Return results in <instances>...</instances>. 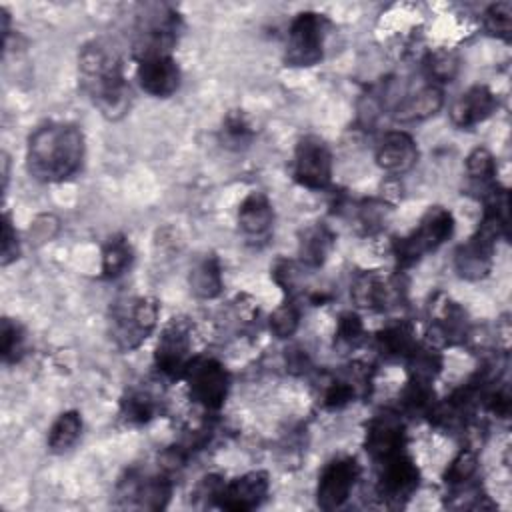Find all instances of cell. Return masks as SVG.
Instances as JSON below:
<instances>
[{"instance_id":"cell-6","label":"cell","mask_w":512,"mask_h":512,"mask_svg":"<svg viewBox=\"0 0 512 512\" xmlns=\"http://www.w3.org/2000/svg\"><path fill=\"white\" fill-rule=\"evenodd\" d=\"M454 234V216L444 206H430L416 228L404 236L398 238L392 246L394 258L400 268H408L416 264L422 256L438 250L450 236Z\"/></svg>"},{"instance_id":"cell-17","label":"cell","mask_w":512,"mask_h":512,"mask_svg":"<svg viewBox=\"0 0 512 512\" xmlns=\"http://www.w3.org/2000/svg\"><path fill=\"white\" fill-rule=\"evenodd\" d=\"M418 144L416 140L404 130H390L386 132L374 152L376 164L390 176H400L412 170L418 162Z\"/></svg>"},{"instance_id":"cell-2","label":"cell","mask_w":512,"mask_h":512,"mask_svg":"<svg viewBox=\"0 0 512 512\" xmlns=\"http://www.w3.org/2000/svg\"><path fill=\"white\" fill-rule=\"evenodd\" d=\"M84 160V134L70 122H46L38 126L26 146L28 174L44 184L72 178Z\"/></svg>"},{"instance_id":"cell-15","label":"cell","mask_w":512,"mask_h":512,"mask_svg":"<svg viewBox=\"0 0 512 512\" xmlns=\"http://www.w3.org/2000/svg\"><path fill=\"white\" fill-rule=\"evenodd\" d=\"M270 492V478L264 470L246 472L224 484L218 508L232 512H248L258 508Z\"/></svg>"},{"instance_id":"cell-37","label":"cell","mask_w":512,"mask_h":512,"mask_svg":"<svg viewBox=\"0 0 512 512\" xmlns=\"http://www.w3.org/2000/svg\"><path fill=\"white\" fill-rule=\"evenodd\" d=\"M268 326H270V332L276 338H290V336H294L298 326H300V310H298V306L292 304V302L280 304L270 314Z\"/></svg>"},{"instance_id":"cell-14","label":"cell","mask_w":512,"mask_h":512,"mask_svg":"<svg viewBox=\"0 0 512 512\" xmlns=\"http://www.w3.org/2000/svg\"><path fill=\"white\" fill-rule=\"evenodd\" d=\"M364 448L374 462L406 450L404 418L398 410H382L366 426Z\"/></svg>"},{"instance_id":"cell-7","label":"cell","mask_w":512,"mask_h":512,"mask_svg":"<svg viewBox=\"0 0 512 512\" xmlns=\"http://www.w3.org/2000/svg\"><path fill=\"white\" fill-rule=\"evenodd\" d=\"M508 226L494 216H482L478 230L456 248L454 270L464 280H482L490 274L494 262V248L498 238L506 236Z\"/></svg>"},{"instance_id":"cell-25","label":"cell","mask_w":512,"mask_h":512,"mask_svg":"<svg viewBox=\"0 0 512 512\" xmlns=\"http://www.w3.org/2000/svg\"><path fill=\"white\" fill-rule=\"evenodd\" d=\"M82 434V416L76 410L62 412L50 426L46 446L52 454L68 452Z\"/></svg>"},{"instance_id":"cell-10","label":"cell","mask_w":512,"mask_h":512,"mask_svg":"<svg viewBox=\"0 0 512 512\" xmlns=\"http://www.w3.org/2000/svg\"><path fill=\"white\" fill-rule=\"evenodd\" d=\"M376 494L386 506H404L420 486V470L412 456L402 450L376 462Z\"/></svg>"},{"instance_id":"cell-24","label":"cell","mask_w":512,"mask_h":512,"mask_svg":"<svg viewBox=\"0 0 512 512\" xmlns=\"http://www.w3.org/2000/svg\"><path fill=\"white\" fill-rule=\"evenodd\" d=\"M188 284L194 296L202 300H212L220 296L224 282H222V266L218 256L206 254L200 262H196L194 268L190 270Z\"/></svg>"},{"instance_id":"cell-19","label":"cell","mask_w":512,"mask_h":512,"mask_svg":"<svg viewBox=\"0 0 512 512\" xmlns=\"http://www.w3.org/2000/svg\"><path fill=\"white\" fill-rule=\"evenodd\" d=\"M444 104V92L436 84H424L418 90L406 94L392 108V116L400 124L420 122L434 116Z\"/></svg>"},{"instance_id":"cell-23","label":"cell","mask_w":512,"mask_h":512,"mask_svg":"<svg viewBox=\"0 0 512 512\" xmlns=\"http://www.w3.org/2000/svg\"><path fill=\"white\" fill-rule=\"evenodd\" d=\"M496 174H498V166H496V160H494V156L488 148L478 146L468 154V158H466V176H468L470 188L474 192H480L482 198L498 186Z\"/></svg>"},{"instance_id":"cell-8","label":"cell","mask_w":512,"mask_h":512,"mask_svg":"<svg viewBox=\"0 0 512 512\" xmlns=\"http://www.w3.org/2000/svg\"><path fill=\"white\" fill-rule=\"evenodd\" d=\"M330 22L318 12H300L288 28L284 64L292 68H308L324 58V44Z\"/></svg>"},{"instance_id":"cell-38","label":"cell","mask_w":512,"mask_h":512,"mask_svg":"<svg viewBox=\"0 0 512 512\" xmlns=\"http://www.w3.org/2000/svg\"><path fill=\"white\" fill-rule=\"evenodd\" d=\"M224 478L218 474H208L204 476L196 488H194V506L198 508H218L220 494L224 490Z\"/></svg>"},{"instance_id":"cell-35","label":"cell","mask_w":512,"mask_h":512,"mask_svg":"<svg viewBox=\"0 0 512 512\" xmlns=\"http://www.w3.org/2000/svg\"><path fill=\"white\" fill-rule=\"evenodd\" d=\"M366 338V330L362 318L356 312H342L334 332V346L342 350L358 348Z\"/></svg>"},{"instance_id":"cell-4","label":"cell","mask_w":512,"mask_h":512,"mask_svg":"<svg viewBox=\"0 0 512 512\" xmlns=\"http://www.w3.org/2000/svg\"><path fill=\"white\" fill-rule=\"evenodd\" d=\"M158 300L132 296L114 302L108 318V334L120 352H132L154 332L158 324Z\"/></svg>"},{"instance_id":"cell-13","label":"cell","mask_w":512,"mask_h":512,"mask_svg":"<svg viewBox=\"0 0 512 512\" xmlns=\"http://www.w3.org/2000/svg\"><path fill=\"white\" fill-rule=\"evenodd\" d=\"M360 478V464L352 456H338L330 460L320 476L316 486V504L322 510L340 508L352 494Z\"/></svg>"},{"instance_id":"cell-21","label":"cell","mask_w":512,"mask_h":512,"mask_svg":"<svg viewBox=\"0 0 512 512\" xmlns=\"http://www.w3.org/2000/svg\"><path fill=\"white\" fill-rule=\"evenodd\" d=\"M394 284L378 272H362L350 286V296L356 306L366 310H384L392 300Z\"/></svg>"},{"instance_id":"cell-11","label":"cell","mask_w":512,"mask_h":512,"mask_svg":"<svg viewBox=\"0 0 512 512\" xmlns=\"http://www.w3.org/2000/svg\"><path fill=\"white\" fill-rule=\"evenodd\" d=\"M332 152L328 144L314 134L302 136L294 150V180L308 190H324L332 182Z\"/></svg>"},{"instance_id":"cell-1","label":"cell","mask_w":512,"mask_h":512,"mask_svg":"<svg viewBox=\"0 0 512 512\" xmlns=\"http://www.w3.org/2000/svg\"><path fill=\"white\" fill-rule=\"evenodd\" d=\"M78 72L82 90L104 118L120 120L126 116L132 94L118 48L106 40L86 42L78 52Z\"/></svg>"},{"instance_id":"cell-39","label":"cell","mask_w":512,"mask_h":512,"mask_svg":"<svg viewBox=\"0 0 512 512\" xmlns=\"http://www.w3.org/2000/svg\"><path fill=\"white\" fill-rule=\"evenodd\" d=\"M20 256V242L18 234L12 226L10 214H4L2 218V266H8Z\"/></svg>"},{"instance_id":"cell-9","label":"cell","mask_w":512,"mask_h":512,"mask_svg":"<svg viewBox=\"0 0 512 512\" xmlns=\"http://www.w3.org/2000/svg\"><path fill=\"white\" fill-rule=\"evenodd\" d=\"M190 398L208 412L224 406L230 390V374L226 366L212 356H194L182 376Z\"/></svg>"},{"instance_id":"cell-30","label":"cell","mask_w":512,"mask_h":512,"mask_svg":"<svg viewBox=\"0 0 512 512\" xmlns=\"http://www.w3.org/2000/svg\"><path fill=\"white\" fill-rule=\"evenodd\" d=\"M406 366L410 378L434 382L442 370V354L434 344H418L406 358Z\"/></svg>"},{"instance_id":"cell-34","label":"cell","mask_w":512,"mask_h":512,"mask_svg":"<svg viewBox=\"0 0 512 512\" xmlns=\"http://www.w3.org/2000/svg\"><path fill=\"white\" fill-rule=\"evenodd\" d=\"M478 472V456L472 448H462L444 472V484L452 490L474 480Z\"/></svg>"},{"instance_id":"cell-32","label":"cell","mask_w":512,"mask_h":512,"mask_svg":"<svg viewBox=\"0 0 512 512\" xmlns=\"http://www.w3.org/2000/svg\"><path fill=\"white\" fill-rule=\"evenodd\" d=\"M252 136H254V128H252L250 120L244 116V112L232 110L226 114V118L222 120V128H220L222 146L240 150L252 142Z\"/></svg>"},{"instance_id":"cell-3","label":"cell","mask_w":512,"mask_h":512,"mask_svg":"<svg viewBox=\"0 0 512 512\" xmlns=\"http://www.w3.org/2000/svg\"><path fill=\"white\" fill-rule=\"evenodd\" d=\"M182 32L180 14L166 4L144 6L136 16L132 34L134 58L148 60L156 56H170Z\"/></svg>"},{"instance_id":"cell-29","label":"cell","mask_w":512,"mask_h":512,"mask_svg":"<svg viewBox=\"0 0 512 512\" xmlns=\"http://www.w3.org/2000/svg\"><path fill=\"white\" fill-rule=\"evenodd\" d=\"M158 412V400L148 390H130L120 402V418L130 426L150 422Z\"/></svg>"},{"instance_id":"cell-20","label":"cell","mask_w":512,"mask_h":512,"mask_svg":"<svg viewBox=\"0 0 512 512\" xmlns=\"http://www.w3.org/2000/svg\"><path fill=\"white\" fill-rule=\"evenodd\" d=\"M238 224L250 238H264L274 224V208L266 194L250 192L238 208Z\"/></svg>"},{"instance_id":"cell-28","label":"cell","mask_w":512,"mask_h":512,"mask_svg":"<svg viewBox=\"0 0 512 512\" xmlns=\"http://www.w3.org/2000/svg\"><path fill=\"white\" fill-rule=\"evenodd\" d=\"M436 404L432 382L408 378L406 386L400 392V408L402 416H428Z\"/></svg>"},{"instance_id":"cell-26","label":"cell","mask_w":512,"mask_h":512,"mask_svg":"<svg viewBox=\"0 0 512 512\" xmlns=\"http://www.w3.org/2000/svg\"><path fill=\"white\" fill-rule=\"evenodd\" d=\"M134 260L132 246L124 234H112L102 246V276L106 280L120 278Z\"/></svg>"},{"instance_id":"cell-12","label":"cell","mask_w":512,"mask_h":512,"mask_svg":"<svg viewBox=\"0 0 512 512\" xmlns=\"http://www.w3.org/2000/svg\"><path fill=\"white\" fill-rule=\"evenodd\" d=\"M192 340L188 322L174 318L160 334L154 348V366L156 370L168 378L178 380L184 376L190 360H192Z\"/></svg>"},{"instance_id":"cell-36","label":"cell","mask_w":512,"mask_h":512,"mask_svg":"<svg viewBox=\"0 0 512 512\" xmlns=\"http://www.w3.org/2000/svg\"><path fill=\"white\" fill-rule=\"evenodd\" d=\"M482 26L490 36L508 40L512 32V2L490 4L482 14Z\"/></svg>"},{"instance_id":"cell-16","label":"cell","mask_w":512,"mask_h":512,"mask_svg":"<svg viewBox=\"0 0 512 512\" xmlns=\"http://www.w3.org/2000/svg\"><path fill=\"white\" fill-rule=\"evenodd\" d=\"M498 106L496 94L486 84H474L464 90L450 106V122L460 130H470L488 120Z\"/></svg>"},{"instance_id":"cell-5","label":"cell","mask_w":512,"mask_h":512,"mask_svg":"<svg viewBox=\"0 0 512 512\" xmlns=\"http://www.w3.org/2000/svg\"><path fill=\"white\" fill-rule=\"evenodd\" d=\"M174 474H170L162 464L158 470L130 468L116 484V506L132 510H162L168 506Z\"/></svg>"},{"instance_id":"cell-27","label":"cell","mask_w":512,"mask_h":512,"mask_svg":"<svg viewBox=\"0 0 512 512\" xmlns=\"http://www.w3.org/2000/svg\"><path fill=\"white\" fill-rule=\"evenodd\" d=\"M334 244V236L326 226H312L302 232L300 244H298V254L304 266L308 268H318L324 264L328 258V252Z\"/></svg>"},{"instance_id":"cell-22","label":"cell","mask_w":512,"mask_h":512,"mask_svg":"<svg viewBox=\"0 0 512 512\" xmlns=\"http://www.w3.org/2000/svg\"><path fill=\"white\" fill-rule=\"evenodd\" d=\"M376 346L386 358H408L418 346L414 326L406 320H394L376 334Z\"/></svg>"},{"instance_id":"cell-33","label":"cell","mask_w":512,"mask_h":512,"mask_svg":"<svg viewBox=\"0 0 512 512\" xmlns=\"http://www.w3.org/2000/svg\"><path fill=\"white\" fill-rule=\"evenodd\" d=\"M0 352H2L4 364H16L26 352V332L12 318H2Z\"/></svg>"},{"instance_id":"cell-18","label":"cell","mask_w":512,"mask_h":512,"mask_svg":"<svg viewBox=\"0 0 512 512\" xmlns=\"http://www.w3.org/2000/svg\"><path fill=\"white\" fill-rule=\"evenodd\" d=\"M136 78L146 94L154 98H168L180 88L182 72L172 56H156L138 62Z\"/></svg>"},{"instance_id":"cell-31","label":"cell","mask_w":512,"mask_h":512,"mask_svg":"<svg viewBox=\"0 0 512 512\" xmlns=\"http://www.w3.org/2000/svg\"><path fill=\"white\" fill-rule=\"evenodd\" d=\"M422 68L426 78L430 80V84H446L452 82L460 70V60L454 52L450 50H430L424 60H422Z\"/></svg>"}]
</instances>
